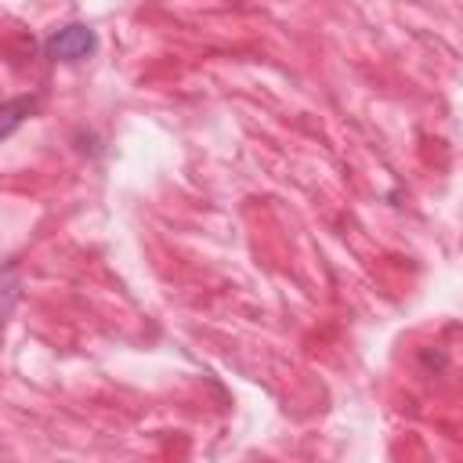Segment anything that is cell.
Listing matches in <instances>:
<instances>
[{
    "mask_svg": "<svg viewBox=\"0 0 463 463\" xmlns=\"http://www.w3.org/2000/svg\"><path fill=\"white\" fill-rule=\"evenodd\" d=\"M47 58L51 61H87L94 51H98V33L83 22H72V25H61L47 36L43 43Z\"/></svg>",
    "mask_w": 463,
    "mask_h": 463,
    "instance_id": "6da1fadb",
    "label": "cell"
},
{
    "mask_svg": "<svg viewBox=\"0 0 463 463\" xmlns=\"http://www.w3.org/2000/svg\"><path fill=\"white\" fill-rule=\"evenodd\" d=\"M33 112H36V98H33V94H29V98H11V101H4V105H0V141H7Z\"/></svg>",
    "mask_w": 463,
    "mask_h": 463,
    "instance_id": "7a4b0ae2",
    "label": "cell"
}]
</instances>
